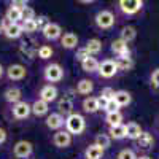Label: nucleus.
Returning <instances> with one entry per match:
<instances>
[{"mask_svg":"<svg viewBox=\"0 0 159 159\" xmlns=\"http://www.w3.org/2000/svg\"><path fill=\"white\" fill-rule=\"evenodd\" d=\"M8 24V21L5 19V18H0V34H3V30H5V25Z\"/></svg>","mask_w":159,"mask_h":159,"instance_id":"obj_42","label":"nucleus"},{"mask_svg":"<svg viewBox=\"0 0 159 159\" xmlns=\"http://www.w3.org/2000/svg\"><path fill=\"white\" fill-rule=\"evenodd\" d=\"M62 34H64L62 27L57 22H52V21L42 30V35H43V38L46 40V42H57V40H61Z\"/></svg>","mask_w":159,"mask_h":159,"instance_id":"obj_11","label":"nucleus"},{"mask_svg":"<svg viewBox=\"0 0 159 159\" xmlns=\"http://www.w3.org/2000/svg\"><path fill=\"white\" fill-rule=\"evenodd\" d=\"M3 99H5L7 103L15 105V103H18V102L22 100V91H21L18 86H10V88L5 89V92H3Z\"/></svg>","mask_w":159,"mask_h":159,"instance_id":"obj_18","label":"nucleus"},{"mask_svg":"<svg viewBox=\"0 0 159 159\" xmlns=\"http://www.w3.org/2000/svg\"><path fill=\"white\" fill-rule=\"evenodd\" d=\"M115 102L119 105V108H124V107H129L132 103V94L126 89H119V91H115Z\"/></svg>","mask_w":159,"mask_h":159,"instance_id":"obj_21","label":"nucleus"},{"mask_svg":"<svg viewBox=\"0 0 159 159\" xmlns=\"http://www.w3.org/2000/svg\"><path fill=\"white\" fill-rule=\"evenodd\" d=\"M37 54L42 61H49L52 57V54H54V49H52L49 45H42L37 49Z\"/></svg>","mask_w":159,"mask_h":159,"instance_id":"obj_33","label":"nucleus"},{"mask_svg":"<svg viewBox=\"0 0 159 159\" xmlns=\"http://www.w3.org/2000/svg\"><path fill=\"white\" fill-rule=\"evenodd\" d=\"M64 129L67 130L69 134H72V135H81L83 132L86 130V119H84V116L73 111L72 115H69L67 118H65Z\"/></svg>","mask_w":159,"mask_h":159,"instance_id":"obj_2","label":"nucleus"},{"mask_svg":"<svg viewBox=\"0 0 159 159\" xmlns=\"http://www.w3.org/2000/svg\"><path fill=\"white\" fill-rule=\"evenodd\" d=\"M102 48H103V45H102V42L99 38H89L86 42V45H84V49L88 51V54L94 56V57L102 52Z\"/></svg>","mask_w":159,"mask_h":159,"instance_id":"obj_24","label":"nucleus"},{"mask_svg":"<svg viewBox=\"0 0 159 159\" xmlns=\"http://www.w3.org/2000/svg\"><path fill=\"white\" fill-rule=\"evenodd\" d=\"M5 19L10 24H21L22 22V10L10 5L8 10H7V13H5Z\"/></svg>","mask_w":159,"mask_h":159,"instance_id":"obj_25","label":"nucleus"},{"mask_svg":"<svg viewBox=\"0 0 159 159\" xmlns=\"http://www.w3.org/2000/svg\"><path fill=\"white\" fill-rule=\"evenodd\" d=\"M116 65H118V70L119 72H130L134 69V59L132 57H116L115 59Z\"/></svg>","mask_w":159,"mask_h":159,"instance_id":"obj_31","label":"nucleus"},{"mask_svg":"<svg viewBox=\"0 0 159 159\" xmlns=\"http://www.w3.org/2000/svg\"><path fill=\"white\" fill-rule=\"evenodd\" d=\"M22 27H21V24H7L5 25V30H3V35L8 38V40H18L21 38L22 35Z\"/></svg>","mask_w":159,"mask_h":159,"instance_id":"obj_26","label":"nucleus"},{"mask_svg":"<svg viewBox=\"0 0 159 159\" xmlns=\"http://www.w3.org/2000/svg\"><path fill=\"white\" fill-rule=\"evenodd\" d=\"M64 67L57 62H49L43 67V80L46 84H56L64 80Z\"/></svg>","mask_w":159,"mask_h":159,"instance_id":"obj_3","label":"nucleus"},{"mask_svg":"<svg viewBox=\"0 0 159 159\" xmlns=\"http://www.w3.org/2000/svg\"><path fill=\"white\" fill-rule=\"evenodd\" d=\"M92 91H94V81H92V80H89V78H81V80L76 83V86H75V92H76L78 96H86V97H89V96L92 94Z\"/></svg>","mask_w":159,"mask_h":159,"instance_id":"obj_16","label":"nucleus"},{"mask_svg":"<svg viewBox=\"0 0 159 159\" xmlns=\"http://www.w3.org/2000/svg\"><path fill=\"white\" fill-rule=\"evenodd\" d=\"M124 126H126V139L127 140H132V142H135L140 137V134L143 132L142 126L139 123H135V121H129Z\"/></svg>","mask_w":159,"mask_h":159,"instance_id":"obj_22","label":"nucleus"},{"mask_svg":"<svg viewBox=\"0 0 159 159\" xmlns=\"http://www.w3.org/2000/svg\"><path fill=\"white\" fill-rule=\"evenodd\" d=\"M30 108H32V115L37 116V118H43V116L49 115V103L40 100V99L34 100V103L30 105Z\"/></svg>","mask_w":159,"mask_h":159,"instance_id":"obj_20","label":"nucleus"},{"mask_svg":"<svg viewBox=\"0 0 159 159\" xmlns=\"http://www.w3.org/2000/svg\"><path fill=\"white\" fill-rule=\"evenodd\" d=\"M137 159H153V157L148 154H140V156H137Z\"/></svg>","mask_w":159,"mask_h":159,"instance_id":"obj_43","label":"nucleus"},{"mask_svg":"<svg viewBox=\"0 0 159 159\" xmlns=\"http://www.w3.org/2000/svg\"><path fill=\"white\" fill-rule=\"evenodd\" d=\"M103 154H105V151L100 147L94 145V143L89 145V147H86L84 151H83L84 159H103Z\"/></svg>","mask_w":159,"mask_h":159,"instance_id":"obj_27","label":"nucleus"},{"mask_svg":"<svg viewBox=\"0 0 159 159\" xmlns=\"http://www.w3.org/2000/svg\"><path fill=\"white\" fill-rule=\"evenodd\" d=\"M116 159H137V153L130 148H124L118 153Z\"/></svg>","mask_w":159,"mask_h":159,"instance_id":"obj_36","label":"nucleus"},{"mask_svg":"<svg viewBox=\"0 0 159 159\" xmlns=\"http://www.w3.org/2000/svg\"><path fill=\"white\" fill-rule=\"evenodd\" d=\"M57 96H59V91L54 84H43L38 91V99L43 100L46 103H51V102H56L57 100Z\"/></svg>","mask_w":159,"mask_h":159,"instance_id":"obj_12","label":"nucleus"},{"mask_svg":"<svg viewBox=\"0 0 159 159\" xmlns=\"http://www.w3.org/2000/svg\"><path fill=\"white\" fill-rule=\"evenodd\" d=\"M35 22H37V29H38L40 32H42V30L46 27V25H48L51 21H49V18H48V16H45V15H40L38 18H35Z\"/></svg>","mask_w":159,"mask_h":159,"instance_id":"obj_39","label":"nucleus"},{"mask_svg":"<svg viewBox=\"0 0 159 159\" xmlns=\"http://www.w3.org/2000/svg\"><path fill=\"white\" fill-rule=\"evenodd\" d=\"M110 51L115 54V59L116 57H132V51L129 48V45L126 42H123L121 38H115L111 45H110Z\"/></svg>","mask_w":159,"mask_h":159,"instance_id":"obj_9","label":"nucleus"},{"mask_svg":"<svg viewBox=\"0 0 159 159\" xmlns=\"http://www.w3.org/2000/svg\"><path fill=\"white\" fill-rule=\"evenodd\" d=\"M123 113L121 111H116V113H105V118H103V121L105 124H107L108 127H115V126H119V124H123Z\"/></svg>","mask_w":159,"mask_h":159,"instance_id":"obj_29","label":"nucleus"},{"mask_svg":"<svg viewBox=\"0 0 159 159\" xmlns=\"http://www.w3.org/2000/svg\"><path fill=\"white\" fill-rule=\"evenodd\" d=\"M81 108L86 115H96L99 110H100V105H99V99L94 97V96H89V97H84L83 102H81Z\"/></svg>","mask_w":159,"mask_h":159,"instance_id":"obj_19","label":"nucleus"},{"mask_svg":"<svg viewBox=\"0 0 159 159\" xmlns=\"http://www.w3.org/2000/svg\"><path fill=\"white\" fill-rule=\"evenodd\" d=\"M34 154V145L27 140H19L13 145V156L18 159H30Z\"/></svg>","mask_w":159,"mask_h":159,"instance_id":"obj_6","label":"nucleus"},{"mask_svg":"<svg viewBox=\"0 0 159 159\" xmlns=\"http://www.w3.org/2000/svg\"><path fill=\"white\" fill-rule=\"evenodd\" d=\"M150 84H151L153 89L159 91V67L151 70V73H150Z\"/></svg>","mask_w":159,"mask_h":159,"instance_id":"obj_37","label":"nucleus"},{"mask_svg":"<svg viewBox=\"0 0 159 159\" xmlns=\"http://www.w3.org/2000/svg\"><path fill=\"white\" fill-rule=\"evenodd\" d=\"M107 134L111 140H124L126 139V126L119 124V126H115V127H108Z\"/></svg>","mask_w":159,"mask_h":159,"instance_id":"obj_30","label":"nucleus"},{"mask_svg":"<svg viewBox=\"0 0 159 159\" xmlns=\"http://www.w3.org/2000/svg\"><path fill=\"white\" fill-rule=\"evenodd\" d=\"M5 75L10 81H22L27 76V69L22 64H11L8 69H5Z\"/></svg>","mask_w":159,"mask_h":159,"instance_id":"obj_10","label":"nucleus"},{"mask_svg":"<svg viewBox=\"0 0 159 159\" xmlns=\"http://www.w3.org/2000/svg\"><path fill=\"white\" fill-rule=\"evenodd\" d=\"M99 64H100V61H99L97 57L89 56V57H86V59L81 62V69H83V72H86V73H89V75H94V73H97V70H99Z\"/></svg>","mask_w":159,"mask_h":159,"instance_id":"obj_23","label":"nucleus"},{"mask_svg":"<svg viewBox=\"0 0 159 159\" xmlns=\"http://www.w3.org/2000/svg\"><path fill=\"white\" fill-rule=\"evenodd\" d=\"M3 75H5V69H3V65L0 64V80L3 78Z\"/></svg>","mask_w":159,"mask_h":159,"instance_id":"obj_44","label":"nucleus"},{"mask_svg":"<svg viewBox=\"0 0 159 159\" xmlns=\"http://www.w3.org/2000/svg\"><path fill=\"white\" fill-rule=\"evenodd\" d=\"M105 113H116V111H119L121 108H119V105L115 102V99H111V100H107L105 102V105H103V108H102Z\"/></svg>","mask_w":159,"mask_h":159,"instance_id":"obj_35","label":"nucleus"},{"mask_svg":"<svg viewBox=\"0 0 159 159\" xmlns=\"http://www.w3.org/2000/svg\"><path fill=\"white\" fill-rule=\"evenodd\" d=\"M30 115H32L30 103L21 100V102H18L15 105H11V116L15 118L16 121H24V119H27Z\"/></svg>","mask_w":159,"mask_h":159,"instance_id":"obj_8","label":"nucleus"},{"mask_svg":"<svg viewBox=\"0 0 159 159\" xmlns=\"http://www.w3.org/2000/svg\"><path fill=\"white\" fill-rule=\"evenodd\" d=\"M111 139L108 137V134H105V132H100V134H97L94 137V145H97V147H100L103 151L105 150H108L111 147Z\"/></svg>","mask_w":159,"mask_h":159,"instance_id":"obj_32","label":"nucleus"},{"mask_svg":"<svg viewBox=\"0 0 159 159\" xmlns=\"http://www.w3.org/2000/svg\"><path fill=\"white\" fill-rule=\"evenodd\" d=\"M143 0H118L116 10L124 18H134L143 10Z\"/></svg>","mask_w":159,"mask_h":159,"instance_id":"obj_1","label":"nucleus"},{"mask_svg":"<svg viewBox=\"0 0 159 159\" xmlns=\"http://www.w3.org/2000/svg\"><path fill=\"white\" fill-rule=\"evenodd\" d=\"M118 38H121L123 42H126L129 45V43H132L137 38V29L134 27V25H124V27L121 29V32H119Z\"/></svg>","mask_w":159,"mask_h":159,"instance_id":"obj_28","label":"nucleus"},{"mask_svg":"<svg viewBox=\"0 0 159 159\" xmlns=\"http://www.w3.org/2000/svg\"><path fill=\"white\" fill-rule=\"evenodd\" d=\"M7 130L3 129V127H0V145H2V143H5L7 142Z\"/></svg>","mask_w":159,"mask_h":159,"instance_id":"obj_41","label":"nucleus"},{"mask_svg":"<svg viewBox=\"0 0 159 159\" xmlns=\"http://www.w3.org/2000/svg\"><path fill=\"white\" fill-rule=\"evenodd\" d=\"M59 43H61V46L64 49H76L78 43H80V38L73 32H64L61 40H59Z\"/></svg>","mask_w":159,"mask_h":159,"instance_id":"obj_17","label":"nucleus"},{"mask_svg":"<svg viewBox=\"0 0 159 159\" xmlns=\"http://www.w3.org/2000/svg\"><path fill=\"white\" fill-rule=\"evenodd\" d=\"M135 143H137V148L139 150L150 151V150L154 148V137H153V134H151L150 130H143L142 134H140V137L135 140Z\"/></svg>","mask_w":159,"mask_h":159,"instance_id":"obj_14","label":"nucleus"},{"mask_svg":"<svg viewBox=\"0 0 159 159\" xmlns=\"http://www.w3.org/2000/svg\"><path fill=\"white\" fill-rule=\"evenodd\" d=\"M35 18H37V15H35V10L32 7L27 5L22 10V21H34Z\"/></svg>","mask_w":159,"mask_h":159,"instance_id":"obj_38","label":"nucleus"},{"mask_svg":"<svg viewBox=\"0 0 159 159\" xmlns=\"http://www.w3.org/2000/svg\"><path fill=\"white\" fill-rule=\"evenodd\" d=\"M45 124H46V127H48L49 130L57 132V130L64 129V126H65V118H64L62 115H59L57 111H52V113H49V115L46 116Z\"/></svg>","mask_w":159,"mask_h":159,"instance_id":"obj_13","label":"nucleus"},{"mask_svg":"<svg viewBox=\"0 0 159 159\" xmlns=\"http://www.w3.org/2000/svg\"><path fill=\"white\" fill-rule=\"evenodd\" d=\"M118 65L115 62V59L107 57V59H102L99 64V70H97V76L102 80H111L118 75Z\"/></svg>","mask_w":159,"mask_h":159,"instance_id":"obj_5","label":"nucleus"},{"mask_svg":"<svg viewBox=\"0 0 159 159\" xmlns=\"http://www.w3.org/2000/svg\"><path fill=\"white\" fill-rule=\"evenodd\" d=\"M72 142H73V135L69 134L65 129H61V130L54 132L52 137H51V143L54 145L56 148H61V150L62 148H69L72 145Z\"/></svg>","mask_w":159,"mask_h":159,"instance_id":"obj_7","label":"nucleus"},{"mask_svg":"<svg viewBox=\"0 0 159 159\" xmlns=\"http://www.w3.org/2000/svg\"><path fill=\"white\" fill-rule=\"evenodd\" d=\"M57 113L62 115L64 118H67L69 115L73 113V99L72 96H62L61 99H57Z\"/></svg>","mask_w":159,"mask_h":159,"instance_id":"obj_15","label":"nucleus"},{"mask_svg":"<svg viewBox=\"0 0 159 159\" xmlns=\"http://www.w3.org/2000/svg\"><path fill=\"white\" fill-rule=\"evenodd\" d=\"M86 57H89V54H88V51L84 49V46H78L76 51H75V61H78L80 64H81Z\"/></svg>","mask_w":159,"mask_h":159,"instance_id":"obj_40","label":"nucleus"},{"mask_svg":"<svg viewBox=\"0 0 159 159\" xmlns=\"http://www.w3.org/2000/svg\"><path fill=\"white\" fill-rule=\"evenodd\" d=\"M116 24V16L111 10H100L94 16V25L99 30H110Z\"/></svg>","mask_w":159,"mask_h":159,"instance_id":"obj_4","label":"nucleus"},{"mask_svg":"<svg viewBox=\"0 0 159 159\" xmlns=\"http://www.w3.org/2000/svg\"><path fill=\"white\" fill-rule=\"evenodd\" d=\"M157 159H159V156H157Z\"/></svg>","mask_w":159,"mask_h":159,"instance_id":"obj_45","label":"nucleus"},{"mask_svg":"<svg viewBox=\"0 0 159 159\" xmlns=\"http://www.w3.org/2000/svg\"><path fill=\"white\" fill-rule=\"evenodd\" d=\"M21 27H22V32H24V34H35V32L38 30L35 19H34V21H22V22H21Z\"/></svg>","mask_w":159,"mask_h":159,"instance_id":"obj_34","label":"nucleus"}]
</instances>
